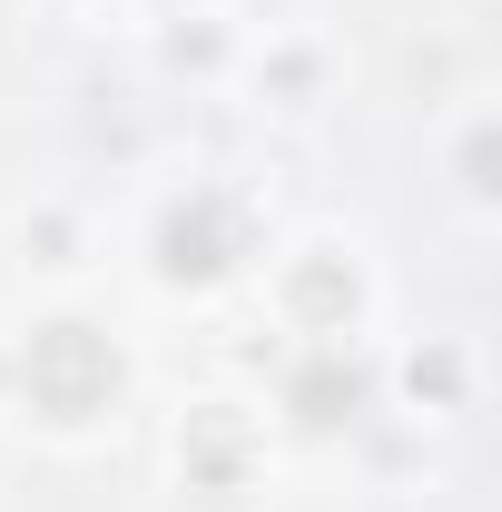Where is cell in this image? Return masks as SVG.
Returning <instances> with one entry per match:
<instances>
[{
    "instance_id": "6da1fadb",
    "label": "cell",
    "mask_w": 502,
    "mask_h": 512,
    "mask_svg": "<svg viewBox=\"0 0 502 512\" xmlns=\"http://www.w3.org/2000/svg\"><path fill=\"white\" fill-rule=\"evenodd\" d=\"M20 394L50 414V424H89L109 394H119V355L99 325H40L30 355H20Z\"/></svg>"
},
{
    "instance_id": "7a4b0ae2",
    "label": "cell",
    "mask_w": 502,
    "mask_h": 512,
    "mask_svg": "<svg viewBox=\"0 0 502 512\" xmlns=\"http://www.w3.org/2000/svg\"><path fill=\"white\" fill-rule=\"evenodd\" d=\"M168 266H178V276H207V266H227V256H217V207H197V217H168Z\"/></svg>"
},
{
    "instance_id": "3957f363",
    "label": "cell",
    "mask_w": 502,
    "mask_h": 512,
    "mask_svg": "<svg viewBox=\"0 0 502 512\" xmlns=\"http://www.w3.org/2000/svg\"><path fill=\"white\" fill-rule=\"evenodd\" d=\"M355 394H365V384H355V375H335V365H315V375L296 384V404H306V424H335V404L355 414Z\"/></svg>"
}]
</instances>
